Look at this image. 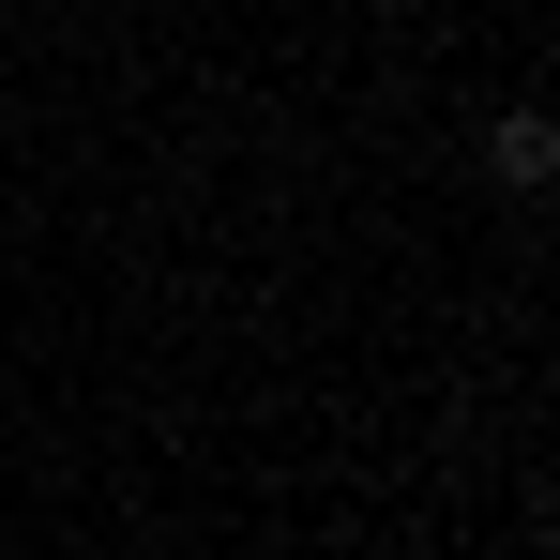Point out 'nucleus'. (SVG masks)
I'll list each match as a JSON object with an SVG mask.
<instances>
[{"instance_id": "nucleus-1", "label": "nucleus", "mask_w": 560, "mask_h": 560, "mask_svg": "<svg viewBox=\"0 0 560 560\" xmlns=\"http://www.w3.org/2000/svg\"><path fill=\"white\" fill-rule=\"evenodd\" d=\"M485 167H500V183H560V121H546V106H515V121L485 137Z\"/></svg>"}]
</instances>
